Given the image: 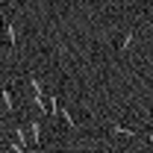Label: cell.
Segmentation results:
<instances>
[{
    "instance_id": "1",
    "label": "cell",
    "mask_w": 153,
    "mask_h": 153,
    "mask_svg": "<svg viewBox=\"0 0 153 153\" xmlns=\"http://www.w3.org/2000/svg\"><path fill=\"white\" fill-rule=\"evenodd\" d=\"M0 100H3L6 112H15V100H12V91H9V88H3V91H0Z\"/></svg>"
},
{
    "instance_id": "2",
    "label": "cell",
    "mask_w": 153,
    "mask_h": 153,
    "mask_svg": "<svg viewBox=\"0 0 153 153\" xmlns=\"http://www.w3.org/2000/svg\"><path fill=\"white\" fill-rule=\"evenodd\" d=\"M59 115H62V121H65V124H68V127H71V130H76V121L74 118H71V112H68V109H65V106H62V103H59V109H56Z\"/></svg>"
},
{
    "instance_id": "3",
    "label": "cell",
    "mask_w": 153,
    "mask_h": 153,
    "mask_svg": "<svg viewBox=\"0 0 153 153\" xmlns=\"http://www.w3.org/2000/svg\"><path fill=\"white\" fill-rule=\"evenodd\" d=\"M112 133H115V135H127V138H133V135H135V130H133V127H121V124H112Z\"/></svg>"
},
{
    "instance_id": "4",
    "label": "cell",
    "mask_w": 153,
    "mask_h": 153,
    "mask_svg": "<svg viewBox=\"0 0 153 153\" xmlns=\"http://www.w3.org/2000/svg\"><path fill=\"white\" fill-rule=\"evenodd\" d=\"M133 33H127V36H124V41H121V50H130V47H133Z\"/></svg>"
},
{
    "instance_id": "5",
    "label": "cell",
    "mask_w": 153,
    "mask_h": 153,
    "mask_svg": "<svg viewBox=\"0 0 153 153\" xmlns=\"http://www.w3.org/2000/svg\"><path fill=\"white\" fill-rule=\"evenodd\" d=\"M144 138H147V141H150V144H153V133H147V135H144Z\"/></svg>"
}]
</instances>
